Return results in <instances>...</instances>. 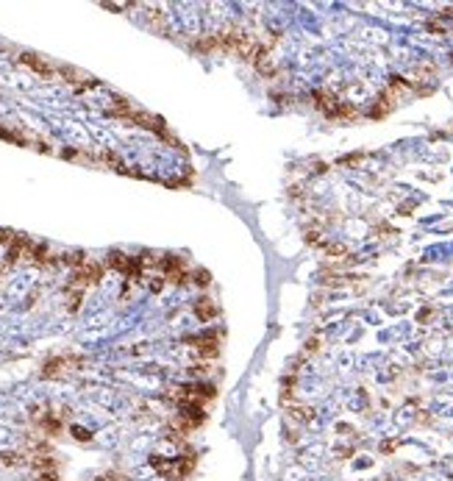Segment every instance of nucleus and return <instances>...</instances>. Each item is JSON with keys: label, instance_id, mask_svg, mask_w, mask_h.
I'll use <instances>...</instances> for the list:
<instances>
[{"label": "nucleus", "instance_id": "1", "mask_svg": "<svg viewBox=\"0 0 453 481\" xmlns=\"http://www.w3.org/2000/svg\"><path fill=\"white\" fill-rule=\"evenodd\" d=\"M189 345H192V348H195V354H198V356H203V359H211V356H217V351H220V345H217V336H214V334L195 336V339H189Z\"/></svg>", "mask_w": 453, "mask_h": 481}, {"label": "nucleus", "instance_id": "2", "mask_svg": "<svg viewBox=\"0 0 453 481\" xmlns=\"http://www.w3.org/2000/svg\"><path fill=\"white\" fill-rule=\"evenodd\" d=\"M23 61H25L28 67H34V70H36V73H42V76H48V73H50V64H45V61H42L39 56H34V53H25V56H23Z\"/></svg>", "mask_w": 453, "mask_h": 481}, {"label": "nucleus", "instance_id": "3", "mask_svg": "<svg viewBox=\"0 0 453 481\" xmlns=\"http://www.w3.org/2000/svg\"><path fill=\"white\" fill-rule=\"evenodd\" d=\"M198 314L203 317V320H209V317H214V306L211 303H206V298L198 303Z\"/></svg>", "mask_w": 453, "mask_h": 481}, {"label": "nucleus", "instance_id": "4", "mask_svg": "<svg viewBox=\"0 0 453 481\" xmlns=\"http://www.w3.org/2000/svg\"><path fill=\"white\" fill-rule=\"evenodd\" d=\"M72 434L78 440H89V431H84V429H72Z\"/></svg>", "mask_w": 453, "mask_h": 481}]
</instances>
